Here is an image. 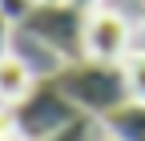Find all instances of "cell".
<instances>
[{
    "instance_id": "obj_1",
    "label": "cell",
    "mask_w": 145,
    "mask_h": 141,
    "mask_svg": "<svg viewBox=\"0 0 145 141\" xmlns=\"http://www.w3.org/2000/svg\"><path fill=\"white\" fill-rule=\"evenodd\" d=\"M57 85L77 101V109L89 113V117H105V113H113L117 105L125 101H133L129 93V77H125V61L113 65V61H69L61 73H57Z\"/></svg>"
},
{
    "instance_id": "obj_2",
    "label": "cell",
    "mask_w": 145,
    "mask_h": 141,
    "mask_svg": "<svg viewBox=\"0 0 145 141\" xmlns=\"http://www.w3.org/2000/svg\"><path fill=\"white\" fill-rule=\"evenodd\" d=\"M12 117H16V129H20L24 141H44L52 133L69 129L72 121L85 117V113L77 109V101L57 85V77H40L20 101L12 105Z\"/></svg>"
},
{
    "instance_id": "obj_3",
    "label": "cell",
    "mask_w": 145,
    "mask_h": 141,
    "mask_svg": "<svg viewBox=\"0 0 145 141\" xmlns=\"http://www.w3.org/2000/svg\"><path fill=\"white\" fill-rule=\"evenodd\" d=\"M85 8L69 4V0H32V8L20 16L24 32H32L36 40H44L57 57L81 61L85 57Z\"/></svg>"
},
{
    "instance_id": "obj_4",
    "label": "cell",
    "mask_w": 145,
    "mask_h": 141,
    "mask_svg": "<svg viewBox=\"0 0 145 141\" xmlns=\"http://www.w3.org/2000/svg\"><path fill=\"white\" fill-rule=\"evenodd\" d=\"M137 48V24L105 0L101 8L85 16V57L89 61H113L121 65Z\"/></svg>"
},
{
    "instance_id": "obj_5",
    "label": "cell",
    "mask_w": 145,
    "mask_h": 141,
    "mask_svg": "<svg viewBox=\"0 0 145 141\" xmlns=\"http://www.w3.org/2000/svg\"><path fill=\"white\" fill-rule=\"evenodd\" d=\"M97 125L117 141H145V101H125L113 113H105Z\"/></svg>"
},
{
    "instance_id": "obj_6",
    "label": "cell",
    "mask_w": 145,
    "mask_h": 141,
    "mask_svg": "<svg viewBox=\"0 0 145 141\" xmlns=\"http://www.w3.org/2000/svg\"><path fill=\"white\" fill-rule=\"evenodd\" d=\"M32 85H36L32 69H28L20 57H12V52H8V57L0 61V105H8V109H12V105L20 101Z\"/></svg>"
},
{
    "instance_id": "obj_7",
    "label": "cell",
    "mask_w": 145,
    "mask_h": 141,
    "mask_svg": "<svg viewBox=\"0 0 145 141\" xmlns=\"http://www.w3.org/2000/svg\"><path fill=\"white\" fill-rule=\"evenodd\" d=\"M125 77H129L133 101H145V48H133L129 57H125Z\"/></svg>"
},
{
    "instance_id": "obj_8",
    "label": "cell",
    "mask_w": 145,
    "mask_h": 141,
    "mask_svg": "<svg viewBox=\"0 0 145 141\" xmlns=\"http://www.w3.org/2000/svg\"><path fill=\"white\" fill-rule=\"evenodd\" d=\"M97 117H77L69 129H61V133H52V137H44V141H93V133H97V125H93Z\"/></svg>"
},
{
    "instance_id": "obj_9",
    "label": "cell",
    "mask_w": 145,
    "mask_h": 141,
    "mask_svg": "<svg viewBox=\"0 0 145 141\" xmlns=\"http://www.w3.org/2000/svg\"><path fill=\"white\" fill-rule=\"evenodd\" d=\"M12 32H16V20H12L4 8H0V61L12 52Z\"/></svg>"
},
{
    "instance_id": "obj_10",
    "label": "cell",
    "mask_w": 145,
    "mask_h": 141,
    "mask_svg": "<svg viewBox=\"0 0 145 141\" xmlns=\"http://www.w3.org/2000/svg\"><path fill=\"white\" fill-rule=\"evenodd\" d=\"M137 48H145V8H141V16H137Z\"/></svg>"
},
{
    "instance_id": "obj_11",
    "label": "cell",
    "mask_w": 145,
    "mask_h": 141,
    "mask_svg": "<svg viewBox=\"0 0 145 141\" xmlns=\"http://www.w3.org/2000/svg\"><path fill=\"white\" fill-rule=\"evenodd\" d=\"M69 4H77V8H85V12H93V8L105 4V0H69Z\"/></svg>"
},
{
    "instance_id": "obj_12",
    "label": "cell",
    "mask_w": 145,
    "mask_h": 141,
    "mask_svg": "<svg viewBox=\"0 0 145 141\" xmlns=\"http://www.w3.org/2000/svg\"><path fill=\"white\" fill-rule=\"evenodd\" d=\"M93 141H117V137H109V133H105V129L97 125V133H93Z\"/></svg>"
}]
</instances>
